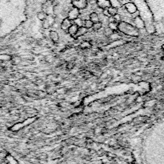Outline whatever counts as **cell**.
<instances>
[{"instance_id": "obj_12", "label": "cell", "mask_w": 164, "mask_h": 164, "mask_svg": "<svg viewBox=\"0 0 164 164\" xmlns=\"http://www.w3.org/2000/svg\"><path fill=\"white\" fill-rule=\"evenodd\" d=\"M11 56L8 54H0V62H8L11 60Z\"/></svg>"}, {"instance_id": "obj_22", "label": "cell", "mask_w": 164, "mask_h": 164, "mask_svg": "<svg viewBox=\"0 0 164 164\" xmlns=\"http://www.w3.org/2000/svg\"><path fill=\"white\" fill-rule=\"evenodd\" d=\"M102 14H103V15L106 16V17H111L110 15V14L108 13L107 9H104V10H102Z\"/></svg>"}, {"instance_id": "obj_14", "label": "cell", "mask_w": 164, "mask_h": 164, "mask_svg": "<svg viewBox=\"0 0 164 164\" xmlns=\"http://www.w3.org/2000/svg\"><path fill=\"white\" fill-rule=\"evenodd\" d=\"M37 18L40 21H44L47 18V15L45 12L41 11V12H38V13L37 14Z\"/></svg>"}, {"instance_id": "obj_21", "label": "cell", "mask_w": 164, "mask_h": 164, "mask_svg": "<svg viewBox=\"0 0 164 164\" xmlns=\"http://www.w3.org/2000/svg\"><path fill=\"white\" fill-rule=\"evenodd\" d=\"M75 63L74 62H69L67 63V64H66V68L68 70H72L75 67Z\"/></svg>"}, {"instance_id": "obj_9", "label": "cell", "mask_w": 164, "mask_h": 164, "mask_svg": "<svg viewBox=\"0 0 164 164\" xmlns=\"http://www.w3.org/2000/svg\"><path fill=\"white\" fill-rule=\"evenodd\" d=\"M49 36H50V40L52 41L54 43H57L58 42L59 40V34L54 31H50L49 33Z\"/></svg>"}, {"instance_id": "obj_17", "label": "cell", "mask_w": 164, "mask_h": 164, "mask_svg": "<svg viewBox=\"0 0 164 164\" xmlns=\"http://www.w3.org/2000/svg\"><path fill=\"white\" fill-rule=\"evenodd\" d=\"M80 47L82 48V49L86 50V49H88V48H90V47H91V44H90L89 42L84 41V42H82V43L80 44Z\"/></svg>"}, {"instance_id": "obj_11", "label": "cell", "mask_w": 164, "mask_h": 164, "mask_svg": "<svg viewBox=\"0 0 164 164\" xmlns=\"http://www.w3.org/2000/svg\"><path fill=\"white\" fill-rule=\"evenodd\" d=\"M90 20L93 23L99 22V18L98 14L95 13V12H92V13L90 14Z\"/></svg>"}, {"instance_id": "obj_8", "label": "cell", "mask_w": 164, "mask_h": 164, "mask_svg": "<svg viewBox=\"0 0 164 164\" xmlns=\"http://www.w3.org/2000/svg\"><path fill=\"white\" fill-rule=\"evenodd\" d=\"M78 26L76 25V24L73 23L72 25L69 27V29L67 30V32H68V34L71 36H72V37H75V35H76L77 31H78Z\"/></svg>"}, {"instance_id": "obj_13", "label": "cell", "mask_w": 164, "mask_h": 164, "mask_svg": "<svg viewBox=\"0 0 164 164\" xmlns=\"http://www.w3.org/2000/svg\"><path fill=\"white\" fill-rule=\"evenodd\" d=\"M108 27L109 29L112 31L113 32H116V31H118V23H109V25H108Z\"/></svg>"}, {"instance_id": "obj_2", "label": "cell", "mask_w": 164, "mask_h": 164, "mask_svg": "<svg viewBox=\"0 0 164 164\" xmlns=\"http://www.w3.org/2000/svg\"><path fill=\"white\" fill-rule=\"evenodd\" d=\"M71 4L73 7L78 9V10H83L87 7V0H72Z\"/></svg>"}, {"instance_id": "obj_15", "label": "cell", "mask_w": 164, "mask_h": 164, "mask_svg": "<svg viewBox=\"0 0 164 164\" xmlns=\"http://www.w3.org/2000/svg\"><path fill=\"white\" fill-rule=\"evenodd\" d=\"M93 25H94V23H93L90 19H87V20L83 21V26H84V27H86L87 29L92 28Z\"/></svg>"}, {"instance_id": "obj_6", "label": "cell", "mask_w": 164, "mask_h": 164, "mask_svg": "<svg viewBox=\"0 0 164 164\" xmlns=\"http://www.w3.org/2000/svg\"><path fill=\"white\" fill-rule=\"evenodd\" d=\"M134 23H135V27L137 29H142L145 27L144 22L139 16L135 17V19H134Z\"/></svg>"}, {"instance_id": "obj_5", "label": "cell", "mask_w": 164, "mask_h": 164, "mask_svg": "<svg viewBox=\"0 0 164 164\" xmlns=\"http://www.w3.org/2000/svg\"><path fill=\"white\" fill-rule=\"evenodd\" d=\"M125 9L128 13L131 14H135L138 11L137 7H136L135 4L133 3V2H127V3H126L125 4Z\"/></svg>"}, {"instance_id": "obj_3", "label": "cell", "mask_w": 164, "mask_h": 164, "mask_svg": "<svg viewBox=\"0 0 164 164\" xmlns=\"http://www.w3.org/2000/svg\"><path fill=\"white\" fill-rule=\"evenodd\" d=\"M79 14H80V11L76 8L73 7L71 10L68 12L67 19L71 21H75V19H77L79 17Z\"/></svg>"}, {"instance_id": "obj_1", "label": "cell", "mask_w": 164, "mask_h": 164, "mask_svg": "<svg viewBox=\"0 0 164 164\" xmlns=\"http://www.w3.org/2000/svg\"><path fill=\"white\" fill-rule=\"evenodd\" d=\"M118 31L131 37H138L139 35V30L135 26L126 22H120L118 23Z\"/></svg>"}, {"instance_id": "obj_10", "label": "cell", "mask_w": 164, "mask_h": 164, "mask_svg": "<svg viewBox=\"0 0 164 164\" xmlns=\"http://www.w3.org/2000/svg\"><path fill=\"white\" fill-rule=\"evenodd\" d=\"M87 31H88V29H87L86 27H84L83 26H79V27H78V31L76 33V35H75V36L74 38H75V37L78 38V37H80V36L84 35L85 34H87Z\"/></svg>"}, {"instance_id": "obj_7", "label": "cell", "mask_w": 164, "mask_h": 164, "mask_svg": "<svg viewBox=\"0 0 164 164\" xmlns=\"http://www.w3.org/2000/svg\"><path fill=\"white\" fill-rule=\"evenodd\" d=\"M72 25V23L71 21L68 19L67 18H66V19H64L61 23V28L62 30H63V31H67V30L69 29V27L71 26Z\"/></svg>"}, {"instance_id": "obj_19", "label": "cell", "mask_w": 164, "mask_h": 164, "mask_svg": "<svg viewBox=\"0 0 164 164\" xmlns=\"http://www.w3.org/2000/svg\"><path fill=\"white\" fill-rule=\"evenodd\" d=\"M51 25V23L50 22L49 20L47 19V18L44 21H42V27H43L44 29H48L50 28V26Z\"/></svg>"}, {"instance_id": "obj_20", "label": "cell", "mask_w": 164, "mask_h": 164, "mask_svg": "<svg viewBox=\"0 0 164 164\" xmlns=\"http://www.w3.org/2000/svg\"><path fill=\"white\" fill-rule=\"evenodd\" d=\"M112 17H113L114 23H120V22H121V16H120V14H114V16H112Z\"/></svg>"}, {"instance_id": "obj_4", "label": "cell", "mask_w": 164, "mask_h": 164, "mask_svg": "<svg viewBox=\"0 0 164 164\" xmlns=\"http://www.w3.org/2000/svg\"><path fill=\"white\" fill-rule=\"evenodd\" d=\"M95 2L97 6L104 10V9H108L109 7H111V2L110 0H95Z\"/></svg>"}, {"instance_id": "obj_23", "label": "cell", "mask_w": 164, "mask_h": 164, "mask_svg": "<svg viewBox=\"0 0 164 164\" xmlns=\"http://www.w3.org/2000/svg\"><path fill=\"white\" fill-rule=\"evenodd\" d=\"M119 1H123V0H119Z\"/></svg>"}, {"instance_id": "obj_16", "label": "cell", "mask_w": 164, "mask_h": 164, "mask_svg": "<svg viewBox=\"0 0 164 164\" xmlns=\"http://www.w3.org/2000/svg\"><path fill=\"white\" fill-rule=\"evenodd\" d=\"M108 11V13L110 14L111 16H114V14H118V8H115L114 7H111L107 9Z\"/></svg>"}, {"instance_id": "obj_18", "label": "cell", "mask_w": 164, "mask_h": 164, "mask_svg": "<svg viewBox=\"0 0 164 164\" xmlns=\"http://www.w3.org/2000/svg\"><path fill=\"white\" fill-rule=\"evenodd\" d=\"M102 23L101 22H98V23H94V25H93V26H92V28H93L94 31H99V30L101 29V28H102Z\"/></svg>"}]
</instances>
